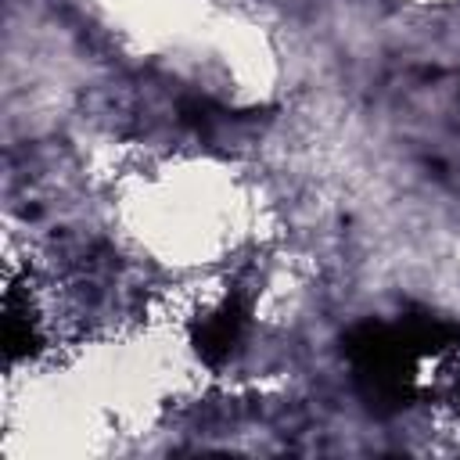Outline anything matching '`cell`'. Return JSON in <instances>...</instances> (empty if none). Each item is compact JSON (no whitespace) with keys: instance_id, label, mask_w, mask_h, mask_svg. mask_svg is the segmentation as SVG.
I'll return each mask as SVG.
<instances>
[{"instance_id":"6da1fadb","label":"cell","mask_w":460,"mask_h":460,"mask_svg":"<svg viewBox=\"0 0 460 460\" xmlns=\"http://www.w3.org/2000/svg\"><path fill=\"white\" fill-rule=\"evenodd\" d=\"M413 7H428V11H435V7H449V4H456V0H410Z\"/></svg>"}]
</instances>
